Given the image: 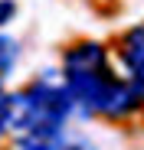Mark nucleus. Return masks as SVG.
Segmentation results:
<instances>
[{
  "label": "nucleus",
  "instance_id": "obj_1",
  "mask_svg": "<svg viewBox=\"0 0 144 150\" xmlns=\"http://www.w3.org/2000/svg\"><path fill=\"white\" fill-rule=\"evenodd\" d=\"M66 88L72 101L85 111L125 117L138 108V88L115 79L108 56L98 42H79L66 52Z\"/></svg>",
  "mask_w": 144,
  "mask_h": 150
},
{
  "label": "nucleus",
  "instance_id": "obj_2",
  "mask_svg": "<svg viewBox=\"0 0 144 150\" xmlns=\"http://www.w3.org/2000/svg\"><path fill=\"white\" fill-rule=\"evenodd\" d=\"M72 108H76V101H72L69 88L53 79H43L4 98V124L20 137H46L62 131Z\"/></svg>",
  "mask_w": 144,
  "mask_h": 150
},
{
  "label": "nucleus",
  "instance_id": "obj_3",
  "mask_svg": "<svg viewBox=\"0 0 144 150\" xmlns=\"http://www.w3.org/2000/svg\"><path fill=\"white\" fill-rule=\"evenodd\" d=\"M121 59H125L131 79H134V85H138V95H144V23L134 26V30L125 36V42H121Z\"/></svg>",
  "mask_w": 144,
  "mask_h": 150
},
{
  "label": "nucleus",
  "instance_id": "obj_4",
  "mask_svg": "<svg viewBox=\"0 0 144 150\" xmlns=\"http://www.w3.org/2000/svg\"><path fill=\"white\" fill-rule=\"evenodd\" d=\"M13 150H95V144L59 131V134H46V137H20L13 144Z\"/></svg>",
  "mask_w": 144,
  "mask_h": 150
},
{
  "label": "nucleus",
  "instance_id": "obj_5",
  "mask_svg": "<svg viewBox=\"0 0 144 150\" xmlns=\"http://www.w3.org/2000/svg\"><path fill=\"white\" fill-rule=\"evenodd\" d=\"M13 62H16V42L7 39V36H0V79L13 69Z\"/></svg>",
  "mask_w": 144,
  "mask_h": 150
},
{
  "label": "nucleus",
  "instance_id": "obj_6",
  "mask_svg": "<svg viewBox=\"0 0 144 150\" xmlns=\"http://www.w3.org/2000/svg\"><path fill=\"white\" fill-rule=\"evenodd\" d=\"M7 16H13V4L10 0H0V23H7Z\"/></svg>",
  "mask_w": 144,
  "mask_h": 150
},
{
  "label": "nucleus",
  "instance_id": "obj_7",
  "mask_svg": "<svg viewBox=\"0 0 144 150\" xmlns=\"http://www.w3.org/2000/svg\"><path fill=\"white\" fill-rule=\"evenodd\" d=\"M4 98H7V95H4V88H0V134L7 131V124H4Z\"/></svg>",
  "mask_w": 144,
  "mask_h": 150
}]
</instances>
